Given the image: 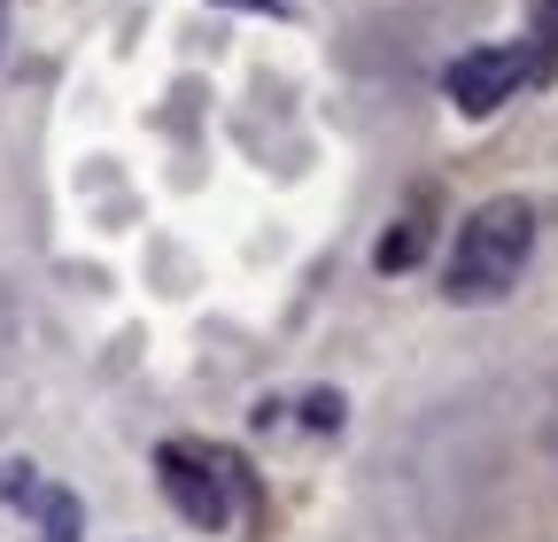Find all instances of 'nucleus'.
Wrapping results in <instances>:
<instances>
[{
	"instance_id": "obj_5",
	"label": "nucleus",
	"mask_w": 558,
	"mask_h": 542,
	"mask_svg": "<svg viewBox=\"0 0 558 542\" xmlns=\"http://www.w3.org/2000/svg\"><path fill=\"white\" fill-rule=\"evenodd\" d=\"M418 256H427V218H418V210H411V218H396V225L380 233V248H373V263H380V271H411Z\"/></svg>"
},
{
	"instance_id": "obj_3",
	"label": "nucleus",
	"mask_w": 558,
	"mask_h": 542,
	"mask_svg": "<svg viewBox=\"0 0 558 542\" xmlns=\"http://www.w3.org/2000/svg\"><path fill=\"white\" fill-rule=\"evenodd\" d=\"M527 78H535V71H527V39H520V47H473V54H458L450 71H442V94H450L465 116H497Z\"/></svg>"
},
{
	"instance_id": "obj_6",
	"label": "nucleus",
	"mask_w": 558,
	"mask_h": 542,
	"mask_svg": "<svg viewBox=\"0 0 558 542\" xmlns=\"http://www.w3.org/2000/svg\"><path fill=\"white\" fill-rule=\"evenodd\" d=\"M9 342H16V287L0 280V349H9Z\"/></svg>"
},
{
	"instance_id": "obj_2",
	"label": "nucleus",
	"mask_w": 558,
	"mask_h": 542,
	"mask_svg": "<svg viewBox=\"0 0 558 542\" xmlns=\"http://www.w3.org/2000/svg\"><path fill=\"white\" fill-rule=\"evenodd\" d=\"M156 481L171 496V512L202 534H226L233 527V504H241V465L209 442H163L156 449Z\"/></svg>"
},
{
	"instance_id": "obj_1",
	"label": "nucleus",
	"mask_w": 558,
	"mask_h": 542,
	"mask_svg": "<svg viewBox=\"0 0 558 542\" xmlns=\"http://www.w3.org/2000/svg\"><path fill=\"white\" fill-rule=\"evenodd\" d=\"M535 256V210L520 194H497V201H481V210L458 225L450 241V263H442V295L481 310V303H505L520 287V271Z\"/></svg>"
},
{
	"instance_id": "obj_4",
	"label": "nucleus",
	"mask_w": 558,
	"mask_h": 542,
	"mask_svg": "<svg viewBox=\"0 0 558 542\" xmlns=\"http://www.w3.org/2000/svg\"><path fill=\"white\" fill-rule=\"evenodd\" d=\"M0 504H32L47 542H78V504L62 489H47V481H32V465H0Z\"/></svg>"
},
{
	"instance_id": "obj_7",
	"label": "nucleus",
	"mask_w": 558,
	"mask_h": 542,
	"mask_svg": "<svg viewBox=\"0 0 558 542\" xmlns=\"http://www.w3.org/2000/svg\"><path fill=\"white\" fill-rule=\"evenodd\" d=\"M550 449H558V395H550Z\"/></svg>"
}]
</instances>
